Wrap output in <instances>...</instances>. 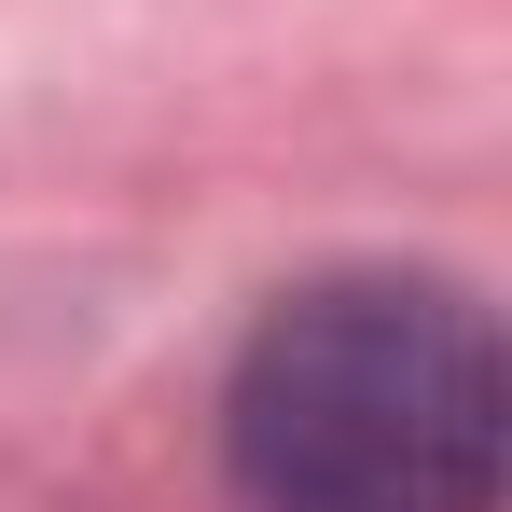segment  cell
<instances>
[{
  "mask_svg": "<svg viewBox=\"0 0 512 512\" xmlns=\"http://www.w3.org/2000/svg\"><path fill=\"white\" fill-rule=\"evenodd\" d=\"M499 429V333L443 277H319L263 305L222 388L250 512H499Z\"/></svg>",
  "mask_w": 512,
  "mask_h": 512,
  "instance_id": "cell-1",
  "label": "cell"
}]
</instances>
